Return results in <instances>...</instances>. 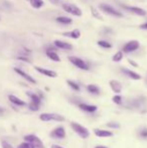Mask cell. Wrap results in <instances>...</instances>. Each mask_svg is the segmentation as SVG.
<instances>
[{
    "label": "cell",
    "mask_w": 147,
    "mask_h": 148,
    "mask_svg": "<svg viewBox=\"0 0 147 148\" xmlns=\"http://www.w3.org/2000/svg\"><path fill=\"white\" fill-rule=\"evenodd\" d=\"M95 148H108V147H106V146H103V145H100V146H96Z\"/></svg>",
    "instance_id": "ab89813d"
},
{
    "label": "cell",
    "mask_w": 147,
    "mask_h": 148,
    "mask_svg": "<svg viewBox=\"0 0 147 148\" xmlns=\"http://www.w3.org/2000/svg\"><path fill=\"white\" fill-rule=\"evenodd\" d=\"M63 9L65 11L69 12V13L73 14V15H76V16H82V10L78 7V6L74 5V4H71V3H65L63 4Z\"/></svg>",
    "instance_id": "8992f818"
},
{
    "label": "cell",
    "mask_w": 147,
    "mask_h": 148,
    "mask_svg": "<svg viewBox=\"0 0 147 148\" xmlns=\"http://www.w3.org/2000/svg\"><path fill=\"white\" fill-rule=\"evenodd\" d=\"M8 100L11 102L13 105L18 106V107H23L26 105V103L24 101H22L21 99H19L18 97H16L15 95H9L8 96Z\"/></svg>",
    "instance_id": "5bb4252c"
},
{
    "label": "cell",
    "mask_w": 147,
    "mask_h": 148,
    "mask_svg": "<svg viewBox=\"0 0 147 148\" xmlns=\"http://www.w3.org/2000/svg\"><path fill=\"white\" fill-rule=\"evenodd\" d=\"M57 21L62 24H71L72 23L71 18L66 17V16H59V17H57Z\"/></svg>",
    "instance_id": "603a6c76"
},
{
    "label": "cell",
    "mask_w": 147,
    "mask_h": 148,
    "mask_svg": "<svg viewBox=\"0 0 147 148\" xmlns=\"http://www.w3.org/2000/svg\"><path fill=\"white\" fill-rule=\"evenodd\" d=\"M67 83H68V85H69V86L74 90V91H77V92L80 91V86H79L77 83L73 82V81H67Z\"/></svg>",
    "instance_id": "d4e9b609"
},
{
    "label": "cell",
    "mask_w": 147,
    "mask_h": 148,
    "mask_svg": "<svg viewBox=\"0 0 147 148\" xmlns=\"http://www.w3.org/2000/svg\"><path fill=\"white\" fill-rule=\"evenodd\" d=\"M112 101H113L115 104H117V105H121L122 104V97L119 95H116L112 98Z\"/></svg>",
    "instance_id": "83f0119b"
},
{
    "label": "cell",
    "mask_w": 147,
    "mask_h": 148,
    "mask_svg": "<svg viewBox=\"0 0 147 148\" xmlns=\"http://www.w3.org/2000/svg\"><path fill=\"white\" fill-rule=\"evenodd\" d=\"M2 148H13L11 145L6 141H2Z\"/></svg>",
    "instance_id": "e575fe53"
},
{
    "label": "cell",
    "mask_w": 147,
    "mask_h": 148,
    "mask_svg": "<svg viewBox=\"0 0 147 148\" xmlns=\"http://www.w3.org/2000/svg\"><path fill=\"white\" fill-rule=\"evenodd\" d=\"M78 107L80 108L82 111L84 112H87V113H94V112L97 111V106L95 105H89V104H86V103H80L78 105Z\"/></svg>",
    "instance_id": "8fae6325"
},
{
    "label": "cell",
    "mask_w": 147,
    "mask_h": 148,
    "mask_svg": "<svg viewBox=\"0 0 147 148\" xmlns=\"http://www.w3.org/2000/svg\"><path fill=\"white\" fill-rule=\"evenodd\" d=\"M24 140L26 142L30 143L34 148H44V145H43L42 141L36 136V135L34 134H28L24 136Z\"/></svg>",
    "instance_id": "277c9868"
},
{
    "label": "cell",
    "mask_w": 147,
    "mask_h": 148,
    "mask_svg": "<svg viewBox=\"0 0 147 148\" xmlns=\"http://www.w3.org/2000/svg\"><path fill=\"white\" fill-rule=\"evenodd\" d=\"M51 136L55 139H64L66 137V130L63 126H59L55 128L51 132Z\"/></svg>",
    "instance_id": "ba28073f"
},
{
    "label": "cell",
    "mask_w": 147,
    "mask_h": 148,
    "mask_svg": "<svg viewBox=\"0 0 147 148\" xmlns=\"http://www.w3.org/2000/svg\"><path fill=\"white\" fill-rule=\"evenodd\" d=\"M51 148H64V147L59 146V145H57V144H53V146H51Z\"/></svg>",
    "instance_id": "74e56055"
},
{
    "label": "cell",
    "mask_w": 147,
    "mask_h": 148,
    "mask_svg": "<svg viewBox=\"0 0 147 148\" xmlns=\"http://www.w3.org/2000/svg\"><path fill=\"white\" fill-rule=\"evenodd\" d=\"M17 148H34V146H32L30 143H28V142H22V143H20L19 145L17 146Z\"/></svg>",
    "instance_id": "1f68e13d"
},
{
    "label": "cell",
    "mask_w": 147,
    "mask_h": 148,
    "mask_svg": "<svg viewBox=\"0 0 147 148\" xmlns=\"http://www.w3.org/2000/svg\"><path fill=\"white\" fill-rule=\"evenodd\" d=\"M4 111H5V110H4L2 107H0V115H2V114L4 113Z\"/></svg>",
    "instance_id": "f35d334b"
},
{
    "label": "cell",
    "mask_w": 147,
    "mask_h": 148,
    "mask_svg": "<svg viewBox=\"0 0 147 148\" xmlns=\"http://www.w3.org/2000/svg\"><path fill=\"white\" fill-rule=\"evenodd\" d=\"M46 56L49 60H53V62H61V59H59V55H57L55 51H53V49H47Z\"/></svg>",
    "instance_id": "ffe728a7"
},
{
    "label": "cell",
    "mask_w": 147,
    "mask_h": 148,
    "mask_svg": "<svg viewBox=\"0 0 147 148\" xmlns=\"http://www.w3.org/2000/svg\"><path fill=\"white\" fill-rule=\"evenodd\" d=\"M70 62L76 66L77 68L81 69V70H84V71H88L89 70V66L87 64V62L85 60H83L80 58H77V57H70L69 58Z\"/></svg>",
    "instance_id": "52a82bcc"
},
{
    "label": "cell",
    "mask_w": 147,
    "mask_h": 148,
    "mask_svg": "<svg viewBox=\"0 0 147 148\" xmlns=\"http://www.w3.org/2000/svg\"><path fill=\"white\" fill-rule=\"evenodd\" d=\"M63 34L65 35V36H70V37H72V38L77 39V38H79V37H80L81 32H80V30L75 29L73 31H71V32H65V33H63Z\"/></svg>",
    "instance_id": "7402d4cb"
},
{
    "label": "cell",
    "mask_w": 147,
    "mask_h": 148,
    "mask_svg": "<svg viewBox=\"0 0 147 148\" xmlns=\"http://www.w3.org/2000/svg\"><path fill=\"white\" fill-rule=\"evenodd\" d=\"M98 45H100L101 47H104V49H111V45L107 41H104V40H100L98 41Z\"/></svg>",
    "instance_id": "4dcf8cb0"
},
{
    "label": "cell",
    "mask_w": 147,
    "mask_h": 148,
    "mask_svg": "<svg viewBox=\"0 0 147 148\" xmlns=\"http://www.w3.org/2000/svg\"><path fill=\"white\" fill-rule=\"evenodd\" d=\"M17 60H23V62H30V60L28 58L24 57V56H19V57H17Z\"/></svg>",
    "instance_id": "836d02e7"
},
{
    "label": "cell",
    "mask_w": 147,
    "mask_h": 148,
    "mask_svg": "<svg viewBox=\"0 0 147 148\" xmlns=\"http://www.w3.org/2000/svg\"><path fill=\"white\" fill-rule=\"evenodd\" d=\"M138 49H139V42L137 40H131L124 45L123 51L125 53H132V51H136Z\"/></svg>",
    "instance_id": "9c48e42d"
},
{
    "label": "cell",
    "mask_w": 147,
    "mask_h": 148,
    "mask_svg": "<svg viewBox=\"0 0 147 148\" xmlns=\"http://www.w3.org/2000/svg\"><path fill=\"white\" fill-rule=\"evenodd\" d=\"M30 4H31V6L34 8L38 9L43 5V1L42 0H30Z\"/></svg>",
    "instance_id": "cb8c5ba5"
},
{
    "label": "cell",
    "mask_w": 147,
    "mask_h": 148,
    "mask_svg": "<svg viewBox=\"0 0 147 148\" xmlns=\"http://www.w3.org/2000/svg\"><path fill=\"white\" fill-rule=\"evenodd\" d=\"M34 69H36V71H37L39 74L49 77V78H55V77L57 76L55 71L47 70V69H43V68H40V66H34Z\"/></svg>",
    "instance_id": "30bf717a"
},
{
    "label": "cell",
    "mask_w": 147,
    "mask_h": 148,
    "mask_svg": "<svg viewBox=\"0 0 147 148\" xmlns=\"http://www.w3.org/2000/svg\"><path fill=\"white\" fill-rule=\"evenodd\" d=\"M110 87L112 89V91L116 94H119L121 93L122 91V85L119 81H116V80H111L110 81Z\"/></svg>",
    "instance_id": "9a60e30c"
},
{
    "label": "cell",
    "mask_w": 147,
    "mask_h": 148,
    "mask_svg": "<svg viewBox=\"0 0 147 148\" xmlns=\"http://www.w3.org/2000/svg\"><path fill=\"white\" fill-rule=\"evenodd\" d=\"M91 12H92V14H93V16H94V17H96L97 19H100V20H103V17L102 16L100 15V14L98 13V11H97L96 9H95L94 7H92L91 8Z\"/></svg>",
    "instance_id": "f546056e"
},
{
    "label": "cell",
    "mask_w": 147,
    "mask_h": 148,
    "mask_svg": "<svg viewBox=\"0 0 147 148\" xmlns=\"http://www.w3.org/2000/svg\"><path fill=\"white\" fill-rule=\"evenodd\" d=\"M14 71H15L16 74H18L20 77H22L23 79H25V80L27 81L28 83H31V84H36V81L34 80V79L32 78L30 75L26 74V73L23 72L22 70H20V69H18V68H14Z\"/></svg>",
    "instance_id": "7c38bea8"
},
{
    "label": "cell",
    "mask_w": 147,
    "mask_h": 148,
    "mask_svg": "<svg viewBox=\"0 0 147 148\" xmlns=\"http://www.w3.org/2000/svg\"><path fill=\"white\" fill-rule=\"evenodd\" d=\"M87 90H88L89 93L93 94V95H99L100 94V89L96 85H88L87 86Z\"/></svg>",
    "instance_id": "44dd1931"
},
{
    "label": "cell",
    "mask_w": 147,
    "mask_h": 148,
    "mask_svg": "<svg viewBox=\"0 0 147 148\" xmlns=\"http://www.w3.org/2000/svg\"><path fill=\"white\" fill-rule=\"evenodd\" d=\"M94 134L97 137H112L113 133L109 130H104V129H95Z\"/></svg>",
    "instance_id": "2e32d148"
},
{
    "label": "cell",
    "mask_w": 147,
    "mask_h": 148,
    "mask_svg": "<svg viewBox=\"0 0 147 148\" xmlns=\"http://www.w3.org/2000/svg\"><path fill=\"white\" fill-rule=\"evenodd\" d=\"M71 126H72V128H73V130L75 131V132H76L80 137H82V138L86 139L90 136V131H89L86 127H84L81 124H79V123L72 122Z\"/></svg>",
    "instance_id": "7a4b0ae2"
},
{
    "label": "cell",
    "mask_w": 147,
    "mask_h": 148,
    "mask_svg": "<svg viewBox=\"0 0 147 148\" xmlns=\"http://www.w3.org/2000/svg\"><path fill=\"white\" fill-rule=\"evenodd\" d=\"M129 62H130V64H133V66H138V64H136V62H133V60H129Z\"/></svg>",
    "instance_id": "d590c367"
},
{
    "label": "cell",
    "mask_w": 147,
    "mask_h": 148,
    "mask_svg": "<svg viewBox=\"0 0 147 148\" xmlns=\"http://www.w3.org/2000/svg\"><path fill=\"white\" fill-rule=\"evenodd\" d=\"M100 8L104 12L110 14V15H112V16H116V17H123V14H122L120 11H118V10H116L114 7H112L111 5H108V4H105V3H101Z\"/></svg>",
    "instance_id": "5b68a950"
},
{
    "label": "cell",
    "mask_w": 147,
    "mask_h": 148,
    "mask_svg": "<svg viewBox=\"0 0 147 148\" xmlns=\"http://www.w3.org/2000/svg\"><path fill=\"white\" fill-rule=\"evenodd\" d=\"M39 119L43 122H49V121H57V122H64L65 117L55 113H42L39 115Z\"/></svg>",
    "instance_id": "3957f363"
},
{
    "label": "cell",
    "mask_w": 147,
    "mask_h": 148,
    "mask_svg": "<svg viewBox=\"0 0 147 148\" xmlns=\"http://www.w3.org/2000/svg\"><path fill=\"white\" fill-rule=\"evenodd\" d=\"M139 136L143 139H147V128H143L142 130H140Z\"/></svg>",
    "instance_id": "d6a6232c"
},
{
    "label": "cell",
    "mask_w": 147,
    "mask_h": 148,
    "mask_svg": "<svg viewBox=\"0 0 147 148\" xmlns=\"http://www.w3.org/2000/svg\"><path fill=\"white\" fill-rule=\"evenodd\" d=\"M107 127H108V128H112V129H119L120 124L116 122H109V123H107Z\"/></svg>",
    "instance_id": "f1b7e54d"
},
{
    "label": "cell",
    "mask_w": 147,
    "mask_h": 148,
    "mask_svg": "<svg viewBox=\"0 0 147 148\" xmlns=\"http://www.w3.org/2000/svg\"><path fill=\"white\" fill-rule=\"evenodd\" d=\"M122 73H123L124 75H126L128 78L132 79V80L138 81L141 79V76H140V75H138L137 73L133 72V71H131V70H128V69H122Z\"/></svg>",
    "instance_id": "4fadbf2b"
},
{
    "label": "cell",
    "mask_w": 147,
    "mask_h": 148,
    "mask_svg": "<svg viewBox=\"0 0 147 148\" xmlns=\"http://www.w3.org/2000/svg\"><path fill=\"white\" fill-rule=\"evenodd\" d=\"M39 106H40V105H38V104H36V103H32V102H30L29 105H28V108H29V110H31V111L36 112V111H38L39 108H40Z\"/></svg>",
    "instance_id": "4316f807"
},
{
    "label": "cell",
    "mask_w": 147,
    "mask_h": 148,
    "mask_svg": "<svg viewBox=\"0 0 147 148\" xmlns=\"http://www.w3.org/2000/svg\"><path fill=\"white\" fill-rule=\"evenodd\" d=\"M127 10L129 11L133 12L134 14L136 15H140V16H145L146 15V11L143 10L142 8H139V7H131V6H124Z\"/></svg>",
    "instance_id": "e0dca14e"
},
{
    "label": "cell",
    "mask_w": 147,
    "mask_h": 148,
    "mask_svg": "<svg viewBox=\"0 0 147 148\" xmlns=\"http://www.w3.org/2000/svg\"><path fill=\"white\" fill-rule=\"evenodd\" d=\"M26 95L30 98V100H31L32 103H36V104L40 105L41 99H42V98H41L39 95H37V94H36V93H31V92H27V93H26Z\"/></svg>",
    "instance_id": "ac0fdd59"
},
{
    "label": "cell",
    "mask_w": 147,
    "mask_h": 148,
    "mask_svg": "<svg viewBox=\"0 0 147 148\" xmlns=\"http://www.w3.org/2000/svg\"><path fill=\"white\" fill-rule=\"evenodd\" d=\"M141 28H143V29H147V22H145L144 24H142Z\"/></svg>",
    "instance_id": "8d00e7d4"
},
{
    "label": "cell",
    "mask_w": 147,
    "mask_h": 148,
    "mask_svg": "<svg viewBox=\"0 0 147 148\" xmlns=\"http://www.w3.org/2000/svg\"><path fill=\"white\" fill-rule=\"evenodd\" d=\"M146 106V99L144 97H137L134 99L130 100L127 104L126 107L132 110H136V111H141L142 108H145Z\"/></svg>",
    "instance_id": "6da1fadb"
},
{
    "label": "cell",
    "mask_w": 147,
    "mask_h": 148,
    "mask_svg": "<svg viewBox=\"0 0 147 148\" xmlns=\"http://www.w3.org/2000/svg\"><path fill=\"white\" fill-rule=\"evenodd\" d=\"M122 59H123V53L122 51H118V53H116L115 55L113 56V60L114 62H120Z\"/></svg>",
    "instance_id": "484cf974"
},
{
    "label": "cell",
    "mask_w": 147,
    "mask_h": 148,
    "mask_svg": "<svg viewBox=\"0 0 147 148\" xmlns=\"http://www.w3.org/2000/svg\"><path fill=\"white\" fill-rule=\"evenodd\" d=\"M55 45L59 49H73V45L71 43H68V42H64L62 40H55Z\"/></svg>",
    "instance_id": "d6986e66"
}]
</instances>
